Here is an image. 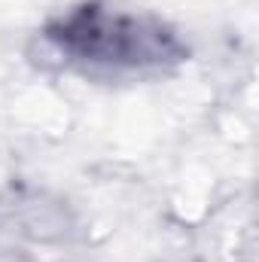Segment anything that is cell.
<instances>
[{"mask_svg": "<svg viewBox=\"0 0 259 262\" xmlns=\"http://www.w3.org/2000/svg\"><path fill=\"white\" fill-rule=\"evenodd\" d=\"M46 46L67 67L89 76H153L189 58L183 37L159 15L82 0L43 25Z\"/></svg>", "mask_w": 259, "mask_h": 262, "instance_id": "1", "label": "cell"}]
</instances>
